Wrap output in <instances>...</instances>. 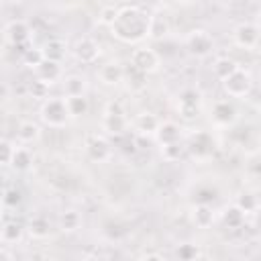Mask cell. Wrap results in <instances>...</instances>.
I'll return each mask as SVG.
<instances>
[{"label": "cell", "mask_w": 261, "mask_h": 261, "mask_svg": "<svg viewBox=\"0 0 261 261\" xmlns=\"http://www.w3.org/2000/svg\"><path fill=\"white\" fill-rule=\"evenodd\" d=\"M147 24L149 14L145 10H141L139 6H124L118 8V16L110 24V31L118 41L133 45L147 37Z\"/></svg>", "instance_id": "6da1fadb"}, {"label": "cell", "mask_w": 261, "mask_h": 261, "mask_svg": "<svg viewBox=\"0 0 261 261\" xmlns=\"http://www.w3.org/2000/svg\"><path fill=\"white\" fill-rule=\"evenodd\" d=\"M69 112L65 106V98H45V102L41 104V120L49 126H65L69 120Z\"/></svg>", "instance_id": "7a4b0ae2"}, {"label": "cell", "mask_w": 261, "mask_h": 261, "mask_svg": "<svg viewBox=\"0 0 261 261\" xmlns=\"http://www.w3.org/2000/svg\"><path fill=\"white\" fill-rule=\"evenodd\" d=\"M222 90L230 98H245L253 90V77H251L249 71H245V69L239 67L237 71H232L228 77L222 80Z\"/></svg>", "instance_id": "3957f363"}, {"label": "cell", "mask_w": 261, "mask_h": 261, "mask_svg": "<svg viewBox=\"0 0 261 261\" xmlns=\"http://www.w3.org/2000/svg\"><path fill=\"white\" fill-rule=\"evenodd\" d=\"M186 49L190 55L194 57H208L214 49V39L210 37L208 31L204 29H194L188 37H186Z\"/></svg>", "instance_id": "277c9868"}, {"label": "cell", "mask_w": 261, "mask_h": 261, "mask_svg": "<svg viewBox=\"0 0 261 261\" xmlns=\"http://www.w3.org/2000/svg\"><path fill=\"white\" fill-rule=\"evenodd\" d=\"M130 63H133V69L147 75V73H153L159 69V55H157V51H153L149 47H141L130 53Z\"/></svg>", "instance_id": "5b68a950"}, {"label": "cell", "mask_w": 261, "mask_h": 261, "mask_svg": "<svg viewBox=\"0 0 261 261\" xmlns=\"http://www.w3.org/2000/svg\"><path fill=\"white\" fill-rule=\"evenodd\" d=\"M200 108H202V94L198 90H194V88L181 90V94L177 98V110H179V114L184 118H194V116H198Z\"/></svg>", "instance_id": "8992f818"}, {"label": "cell", "mask_w": 261, "mask_h": 261, "mask_svg": "<svg viewBox=\"0 0 261 261\" xmlns=\"http://www.w3.org/2000/svg\"><path fill=\"white\" fill-rule=\"evenodd\" d=\"M86 155L92 159V161H108L110 155H112V145L106 137L102 135H90L86 139Z\"/></svg>", "instance_id": "52a82bcc"}, {"label": "cell", "mask_w": 261, "mask_h": 261, "mask_svg": "<svg viewBox=\"0 0 261 261\" xmlns=\"http://www.w3.org/2000/svg\"><path fill=\"white\" fill-rule=\"evenodd\" d=\"M234 43L243 49H255L259 43V24L257 22H241L234 33Z\"/></svg>", "instance_id": "ba28073f"}, {"label": "cell", "mask_w": 261, "mask_h": 261, "mask_svg": "<svg viewBox=\"0 0 261 261\" xmlns=\"http://www.w3.org/2000/svg\"><path fill=\"white\" fill-rule=\"evenodd\" d=\"M73 57L80 61V63H94L98 57H100V45L94 41V39H90V37H82V39H77L75 41V45H73Z\"/></svg>", "instance_id": "9c48e42d"}, {"label": "cell", "mask_w": 261, "mask_h": 261, "mask_svg": "<svg viewBox=\"0 0 261 261\" xmlns=\"http://www.w3.org/2000/svg\"><path fill=\"white\" fill-rule=\"evenodd\" d=\"M237 108H234V104L232 102H228V100H218V102H214V106H212V110H210V118H212V122L214 124H218V126H230V124H234L237 122Z\"/></svg>", "instance_id": "30bf717a"}, {"label": "cell", "mask_w": 261, "mask_h": 261, "mask_svg": "<svg viewBox=\"0 0 261 261\" xmlns=\"http://www.w3.org/2000/svg\"><path fill=\"white\" fill-rule=\"evenodd\" d=\"M29 37H31V27L29 22L24 20H10L6 27H4V39L14 47V45H22V43H29Z\"/></svg>", "instance_id": "8fae6325"}, {"label": "cell", "mask_w": 261, "mask_h": 261, "mask_svg": "<svg viewBox=\"0 0 261 261\" xmlns=\"http://www.w3.org/2000/svg\"><path fill=\"white\" fill-rule=\"evenodd\" d=\"M186 149H190L196 157H206V155L212 153V149H214V141H212L210 133L200 130V133H196V135L190 137V143L186 145Z\"/></svg>", "instance_id": "7c38bea8"}, {"label": "cell", "mask_w": 261, "mask_h": 261, "mask_svg": "<svg viewBox=\"0 0 261 261\" xmlns=\"http://www.w3.org/2000/svg\"><path fill=\"white\" fill-rule=\"evenodd\" d=\"M155 141L159 145H169V143H175V141H181V126L173 120H165V122H159L157 130H155Z\"/></svg>", "instance_id": "4fadbf2b"}, {"label": "cell", "mask_w": 261, "mask_h": 261, "mask_svg": "<svg viewBox=\"0 0 261 261\" xmlns=\"http://www.w3.org/2000/svg\"><path fill=\"white\" fill-rule=\"evenodd\" d=\"M169 33V20L165 14L161 12H155V14H149V24H147V37L153 39V41H161L163 37H167Z\"/></svg>", "instance_id": "5bb4252c"}, {"label": "cell", "mask_w": 261, "mask_h": 261, "mask_svg": "<svg viewBox=\"0 0 261 261\" xmlns=\"http://www.w3.org/2000/svg\"><path fill=\"white\" fill-rule=\"evenodd\" d=\"M35 75L37 80L45 82V84H55L59 77H61V63L57 61H49V59H43L37 67H35Z\"/></svg>", "instance_id": "9a60e30c"}, {"label": "cell", "mask_w": 261, "mask_h": 261, "mask_svg": "<svg viewBox=\"0 0 261 261\" xmlns=\"http://www.w3.org/2000/svg\"><path fill=\"white\" fill-rule=\"evenodd\" d=\"M192 222L198 228H210L214 222V210L208 202H198L192 208Z\"/></svg>", "instance_id": "2e32d148"}, {"label": "cell", "mask_w": 261, "mask_h": 261, "mask_svg": "<svg viewBox=\"0 0 261 261\" xmlns=\"http://www.w3.org/2000/svg\"><path fill=\"white\" fill-rule=\"evenodd\" d=\"M98 77H100V82L106 84V86H116V84L122 82V77H124V69H122L120 63H116V61H108V63H104V65L100 67Z\"/></svg>", "instance_id": "e0dca14e"}, {"label": "cell", "mask_w": 261, "mask_h": 261, "mask_svg": "<svg viewBox=\"0 0 261 261\" xmlns=\"http://www.w3.org/2000/svg\"><path fill=\"white\" fill-rule=\"evenodd\" d=\"M102 126L108 135L112 137H122L128 128V120L124 114H106L104 112V118H102Z\"/></svg>", "instance_id": "ac0fdd59"}, {"label": "cell", "mask_w": 261, "mask_h": 261, "mask_svg": "<svg viewBox=\"0 0 261 261\" xmlns=\"http://www.w3.org/2000/svg\"><path fill=\"white\" fill-rule=\"evenodd\" d=\"M14 171H18V173H22V171H29L31 167H33V155H31V151L29 149H24V147H14V151H12V157H10V163H8Z\"/></svg>", "instance_id": "d6986e66"}, {"label": "cell", "mask_w": 261, "mask_h": 261, "mask_svg": "<svg viewBox=\"0 0 261 261\" xmlns=\"http://www.w3.org/2000/svg\"><path fill=\"white\" fill-rule=\"evenodd\" d=\"M159 122H161V120H159L153 112H141V114H137V118H135V128H137V133H141V135L153 137L155 130H157V126H159Z\"/></svg>", "instance_id": "ffe728a7"}, {"label": "cell", "mask_w": 261, "mask_h": 261, "mask_svg": "<svg viewBox=\"0 0 261 261\" xmlns=\"http://www.w3.org/2000/svg\"><path fill=\"white\" fill-rule=\"evenodd\" d=\"M245 216H247V214H245L237 204H230V206H226V208L222 210V222H224V226L230 228V230L241 228V226L245 224Z\"/></svg>", "instance_id": "44dd1931"}, {"label": "cell", "mask_w": 261, "mask_h": 261, "mask_svg": "<svg viewBox=\"0 0 261 261\" xmlns=\"http://www.w3.org/2000/svg\"><path fill=\"white\" fill-rule=\"evenodd\" d=\"M27 230L33 239H47L51 234V222L45 216H33L27 224Z\"/></svg>", "instance_id": "7402d4cb"}, {"label": "cell", "mask_w": 261, "mask_h": 261, "mask_svg": "<svg viewBox=\"0 0 261 261\" xmlns=\"http://www.w3.org/2000/svg\"><path fill=\"white\" fill-rule=\"evenodd\" d=\"M65 106H67V112H69L71 118H80V116H84L88 112L90 102H88L86 94H82V96H65Z\"/></svg>", "instance_id": "603a6c76"}, {"label": "cell", "mask_w": 261, "mask_h": 261, "mask_svg": "<svg viewBox=\"0 0 261 261\" xmlns=\"http://www.w3.org/2000/svg\"><path fill=\"white\" fill-rule=\"evenodd\" d=\"M41 49H43L45 59H49V61L61 63V59L65 57V43L61 39H49Z\"/></svg>", "instance_id": "cb8c5ba5"}, {"label": "cell", "mask_w": 261, "mask_h": 261, "mask_svg": "<svg viewBox=\"0 0 261 261\" xmlns=\"http://www.w3.org/2000/svg\"><path fill=\"white\" fill-rule=\"evenodd\" d=\"M16 137H18L20 143H35V141H39V137H41V128H39L37 122H33V120H24V122L18 124V128H16Z\"/></svg>", "instance_id": "d4e9b609"}, {"label": "cell", "mask_w": 261, "mask_h": 261, "mask_svg": "<svg viewBox=\"0 0 261 261\" xmlns=\"http://www.w3.org/2000/svg\"><path fill=\"white\" fill-rule=\"evenodd\" d=\"M59 230L63 232H75L82 226V216L77 210H65L59 214Z\"/></svg>", "instance_id": "484cf974"}, {"label": "cell", "mask_w": 261, "mask_h": 261, "mask_svg": "<svg viewBox=\"0 0 261 261\" xmlns=\"http://www.w3.org/2000/svg\"><path fill=\"white\" fill-rule=\"evenodd\" d=\"M88 90V82L82 75H67L63 80V92L65 96H82Z\"/></svg>", "instance_id": "4316f807"}, {"label": "cell", "mask_w": 261, "mask_h": 261, "mask_svg": "<svg viewBox=\"0 0 261 261\" xmlns=\"http://www.w3.org/2000/svg\"><path fill=\"white\" fill-rule=\"evenodd\" d=\"M241 65L234 61V59H230V57H218L216 61H214V65H212V71H214V75L222 82L224 77H228L232 71H237Z\"/></svg>", "instance_id": "83f0119b"}, {"label": "cell", "mask_w": 261, "mask_h": 261, "mask_svg": "<svg viewBox=\"0 0 261 261\" xmlns=\"http://www.w3.org/2000/svg\"><path fill=\"white\" fill-rule=\"evenodd\" d=\"M186 145L181 141H175V143H169V145H161V157L169 163L173 161H179L184 155H186Z\"/></svg>", "instance_id": "f1b7e54d"}, {"label": "cell", "mask_w": 261, "mask_h": 261, "mask_svg": "<svg viewBox=\"0 0 261 261\" xmlns=\"http://www.w3.org/2000/svg\"><path fill=\"white\" fill-rule=\"evenodd\" d=\"M22 234H24V226L20 222L10 220V222L2 224V241L4 243H18L22 239Z\"/></svg>", "instance_id": "f546056e"}, {"label": "cell", "mask_w": 261, "mask_h": 261, "mask_svg": "<svg viewBox=\"0 0 261 261\" xmlns=\"http://www.w3.org/2000/svg\"><path fill=\"white\" fill-rule=\"evenodd\" d=\"M20 59H22V65H27L29 69H35L45 59V55H43V49H39V47H27L20 53Z\"/></svg>", "instance_id": "4dcf8cb0"}, {"label": "cell", "mask_w": 261, "mask_h": 261, "mask_svg": "<svg viewBox=\"0 0 261 261\" xmlns=\"http://www.w3.org/2000/svg\"><path fill=\"white\" fill-rule=\"evenodd\" d=\"M245 214H253L255 210H257V206H259V202H257V196L255 194H251V192H241L239 196H237V202H234Z\"/></svg>", "instance_id": "1f68e13d"}, {"label": "cell", "mask_w": 261, "mask_h": 261, "mask_svg": "<svg viewBox=\"0 0 261 261\" xmlns=\"http://www.w3.org/2000/svg\"><path fill=\"white\" fill-rule=\"evenodd\" d=\"M2 204L4 206H8V208H14V206H18L20 202H22V194H20V190L18 188H8L4 194H2Z\"/></svg>", "instance_id": "d6a6232c"}, {"label": "cell", "mask_w": 261, "mask_h": 261, "mask_svg": "<svg viewBox=\"0 0 261 261\" xmlns=\"http://www.w3.org/2000/svg\"><path fill=\"white\" fill-rule=\"evenodd\" d=\"M202 253H200V249H198V245H179L177 247V257L181 259V261H194V259H198Z\"/></svg>", "instance_id": "836d02e7"}, {"label": "cell", "mask_w": 261, "mask_h": 261, "mask_svg": "<svg viewBox=\"0 0 261 261\" xmlns=\"http://www.w3.org/2000/svg\"><path fill=\"white\" fill-rule=\"evenodd\" d=\"M116 16H118V8H116V6H104V8L100 10V14H98V20H100L102 24L110 27V24L116 20Z\"/></svg>", "instance_id": "e575fe53"}, {"label": "cell", "mask_w": 261, "mask_h": 261, "mask_svg": "<svg viewBox=\"0 0 261 261\" xmlns=\"http://www.w3.org/2000/svg\"><path fill=\"white\" fill-rule=\"evenodd\" d=\"M31 96L37 98V100L47 98V96H49V84H45V82H41V80H35V82L31 84Z\"/></svg>", "instance_id": "d590c367"}, {"label": "cell", "mask_w": 261, "mask_h": 261, "mask_svg": "<svg viewBox=\"0 0 261 261\" xmlns=\"http://www.w3.org/2000/svg\"><path fill=\"white\" fill-rule=\"evenodd\" d=\"M12 151H14V145L10 141H6V139H0V165H8L10 163Z\"/></svg>", "instance_id": "8d00e7d4"}, {"label": "cell", "mask_w": 261, "mask_h": 261, "mask_svg": "<svg viewBox=\"0 0 261 261\" xmlns=\"http://www.w3.org/2000/svg\"><path fill=\"white\" fill-rule=\"evenodd\" d=\"M104 112L106 114H124V106L120 102H108Z\"/></svg>", "instance_id": "74e56055"}, {"label": "cell", "mask_w": 261, "mask_h": 261, "mask_svg": "<svg viewBox=\"0 0 261 261\" xmlns=\"http://www.w3.org/2000/svg\"><path fill=\"white\" fill-rule=\"evenodd\" d=\"M143 259H157V261H163V255H159V253H145Z\"/></svg>", "instance_id": "f35d334b"}, {"label": "cell", "mask_w": 261, "mask_h": 261, "mask_svg": "<svg viewBox=\"0 0 261 261\" xmlns=\"http://www.w3.org/2000/svg\"><path fill=\"white\" fill-rule=\"evenodd\" d=\"M175 2H177V4H190L192 0H175Z\"/></svg>", "instance_id": "ab89813d"}, {"label": "cell", "mask_w": 261, "mask_h": 261, "mask_svg": "<svg viewBox=\"0 0 261 261\" xmlns=\"http://www.w3.org/2000/svg\"><path fill=\"white\" fill-rule=\"evenodd\" d=\"M0 241H2V222H0Z\"/></svg>", "instance_id": "60d3db41"}, {"label": "cell", "mask_w": 261, "mask_h": 261, "mask_svg": "<svg viewBox=\"0 0 261 261\" xmlns=\"http://www.w3.org/2000/svg\"><path fill=\"white\" fill-rule=\"evenodd\" d=\"M0 218H2V206H0Z\"/></svg>", "instance_id": "b9f144b4"}]
</instances>
